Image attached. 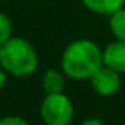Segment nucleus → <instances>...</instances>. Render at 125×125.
<instances>
[{
  "label": "nucleus",
  "instance_id": "f257e3e1",
  "mask_svg": "<svg viewBox=\"0 0 125 125\" xmlns=\"http://www.w3.org/2000/svg\"><path fill=\"white\" fill-rule=\"evenodd\" d=\"M103 66V53L90 40L71 43L62 56V69L74 80L91 78Z\"/></svg>",
  "mask_w": 125,
  "mask_h": 125
},
{
  "label": "nucleus",
  "instance_id": "f03ea898",
  "mask_svg": "<svg viewBox=\"0 0 125 125\" xmlns=\"http://www.w3.org/2000/svg\"><path fill=\"white\" fill-rule=\"evenodd\" d=\"M0 63L16 77H25L35 71L38 59L34 47L22 38H10L0 46Z\"/></svg>",
  "mask_w": 125,
  "mask_h": 125
},
{
  "label": "nucleus",
  "instance_id": "7ed1b4c3",
  "mask_svg": "<svg viewBox=\"0 0 125 125\" xmlns=\"http://www.w3.org/2000/svg\"><path fill=\"white\" fill-rule=\"evenodd\" d=\"M41 118L46 125H69L74 116L71 100L65 94H47L41 103Z\"/></svg>",
  "mask_w": 125,
  "mask_h": 125
},
{
  "label": "nucleus",
  "instance_id": "20e7f679",
  "mask_svg": "<svg viewBox=\"0 0 125 125\" xmlns=\"http://www.w3.org/2000/svg\"><path fill=\"white\" fill-rule=\"evenodd\" d=\"M90 81H91L93 88L100 96H113L121 87L119 72H116L112 68H107L104 65L90 78Z\"/></svg>",
  "mask_w": 125,
  "mask_h": 125
},
{
  "label": "nucleus",
  "instance_id": "39448f33",
  "mask_svg": "<svg viewBox=\"0 0 125 125\" xmlns=\"http://www.w3.org/2000/svg\"><path fill=\"white\" fill-rule=\"evenodd\" d=\"M103 65L122 74L125 72V41H113L103 52Z\"/></svg>",
  "mask_w": 125,
  "mask_h": 125
},
{
  "label": "nucleus",
  "instance_id": "423d86ee",
  "mask_svg": "<svg viewBox=\"0 0 125 125\" xmlns=\"http://www.w3.org/2000/svg\"><path fill=\"white\" fill-rule=\"evenodd\" d=\"M83 3L87 9L99 15H113L122 9L125 0H83Z\"/></svg>",
  "mask_w": 125,
  "mask_h": 125
},
{
  "label": "nucleus",
  "instance_id": "0eeeda50",
  "mask_svg": "<svg viewBox=\"0 0 125 125\" xmlns=\"http://www.w3.org/2000/svg\"><path fill=\"white\" fill-rule=\"evenodd\" d=\"M63 87H65V81L60 72L54 69L46 71L43 77V88L47 94H59L63 91Z\"/></svg>",
  "mask_w": 125,
  "mask_h": 125
},
{
  "label": "nucleus",
  "instance_id": "6e6552de",
  "mask_svg": "<svg viewBox=\"0 0 125 125\" xmlns=\"http://www.w3.org/2000/svg\"><path fill=\"white\" fill-rule=\"evenodd\" d=\"M110 30L116 40L125 41V9H119L113 15H110Z\"/></svg>",
  "mask_w": 125,
  "mask_h": 125
},
{
  "label": "nucleus",
  "instance_id": "1a4fd4ad",
  "mask_svg": "<svg viewBox=\"0 0 125 125\" xmlns=\"http://www.w3.org/2000/svg\"><path fill=\"white\" fill-rule=\"evenodd\" d=\"M10 21L6 15H3L0 12V46H3L8 40H10Z\"/></svg>",
  "mask_w": 125,
  "mask_h": 125
},
{
  "label": "nucleus",
  "instance_id": "9d476101",
  "mask_svg": "<svg viewBox=\"0 0 125 125\" xmlns=\"http://www.w3.org/2000/svg\"><path fill=\"white\" fill-rule=\"evenodd\" d=\"M0 125H28V122L19 116H8L0 119Z\"/></svg>",
  "mask_w": 125,
  "mask_h": 125
},
{
  "label": "nucleus",
  "instance_id": "9b49d317",
  "mask_svg": "<svg viewBox=\"0 0 125 125\" xmlns=\"http://www.w3.org/2000/svg\"><path fill=\"white\" fill-rule=\"evenodd\" d=\"M81 125H104L100 119H96V118H91V119H87V121H84Z\"/></svg>",
  "mask_w": 125,
  "mask_h": 125
},
{
  "label": "nucleus",
  "instance_id": "f8f14e48",
  "mask_svg": "<svg viewBox=\"0 0 125 125\" xmlns=\"http://www.w3.org/2000/svg\"><path fill=\"white\" fill-rule=\"evenodd\" d=\"M5 81H6V74L3 72V71H0V88L3 87V84H5Z\"/></svg>",
  "mask_w": 125,
  "mask_h": 125
}]
</instances>
